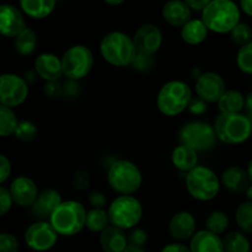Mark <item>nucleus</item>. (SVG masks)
<instances>
[{"label": "nucleus", "mask_w": 252, "mask_h": 252, "mask_svg": "<svg viewBox=\"0 0 252 252\" xmlns=\"http://www.w3.org/2000/svg\"><path fill=\"white\" fill-rule=\"evenodd\" d=\"M192 98V89L189 84L182 80H170L158 93L157 106L162 115L174 117L189 108Z\"/></svg>", "instance_id": "5"}, {"label": "nucleus", "mask_w": 252, "mask_h": 252, "mask_svg": "<svg viewBox=\"0 0 252 252\" xmlns=\"http://www.w3.org/2000/svg\"><path fill=\"white\" fill-rule=\"evenodd\" d=\"M189 110L192 115L201 116L207 111V103L198 97L192 98L191 102H189Z\"/></svg>", "instance_id": "44"}, {"label": "nucleus", "mask_w": 252, "mask_h": 252, "mask_svg": "<svg viewBox=\"0 0 252 252\" xmlns=\"http://www.w3.org/2000/svg\"><path fill=\"white\" fill-rule=\"evenodd\" d=\"M221 185L233 193H243L250 187L246 170L240 166H229L221 174Z\"/></svg>", "instance_id": "22"}, {"label": "nucleus", "mask_w": 252, "mask_h": 252, "mask_svg": "<svg viewBox=\"0 0 252 252\" xmlns=\"http://www.w3.org/2000/svg\"><path fill=\"white\" fill-rule=\"evenodd\" d=\"M100 53L110 65L125 68L132 65L137 51L132 37L122 31H112L101 39Z\"/></svg>", "instance_id": "2"}, {"label": "nucleus", "mask_w": 252, "mask_h": 252, "mask_svg": "<svg viewBox=\"0 0 252 252\" xmlns=\"http://www.w3.org/2000/svg\"><path fill=\"white\" fill-rule=\"evenodd\" d=\"M63 76L78 81L89 75L94 66V54L89 47L75 44L64 52L61 58Z\"/></svg>", "instance_id": "9"}, {"label": "nucleus", "mask_w": 252, "mask_h": 252, "mask_svg": "<svg viewBox=\"0 0 252 252\" xmlns=\"http://www.w3.org/2000/svg\"><path fill=\"white\" fill-rule=\"evenodd\" d=\"M58 236L48 220H38L26 229L25 243L31 250L46 252L54 248L58 241Z\"/></svg>", "instance_id": "12"}, {"label": "nucleus", "mask_w": 252, "mask_h": 252, "mask_svg": "<svg viewBox=\"0 0 252 252\" xmlns=\"http://www.w3.org/2000/svg\"><path fill=\"white\" fill-rule=\"evenodd\" d=\"M107 182L120 196H133L142 187L143 175L134 162L118 159L108 167Z\"/></svg>", "instance_id": "4"}, {"label": "nucleus", "mask_w": 252, "mask_h": 252, "mask_svg": "<svg viewBox=\"0 0 252 252\" xmlns=\"http://www.w3.org/2000/svg\"><path fill=\"white\" fill-rule=\"evenodd\" d=\"M17 122L19 121L14 111L0 105V137H9L14 134Z\"/></svg>", "instance_id": "33"}, {"label": "nucleus", "mask_w": 252, "mask_h": 252, "mask_svg": "<svg viewBox=\"0 0 252 252\" xmlns=\"http://www.w3.org/2000/svg\"><path fill=\"white\" fill-rule=\"evenodd\" d=\"M214 132L217 139L225 144H241L252 134V122L244 113L220 115L214 122Z\"/></svg>", "instance_id": "6"}, {"label": "nucleus", "mask_w": 252, "mask_h": 252, "mask_svg": "<svg viewBox=\"0 0 252 252\" xmlns=\"http://www.w3.org/2000/svg\"><path fill=\"white\" fill-rule=\"evenodd\" d=\"M106 4L108 5H113V6H117V5H122L123 4V0H106Z\"/></svg>", "instance_id": "52"}, {"label": "nucleus", "mask_w": 252, "mask_h": 252, "mask_svg": "<svg viewBox=\"0 0 252 252\" xmlns=\"http://www.w3.org/2000/svg\"><path fill=\"white\" fill-rule=\"evenodd\" d=\"M246 174H248L249 181H250V187H249L248 191H246V196L249 197V201H252V159L249 161Z\"/></svg>", "instance_id": "48"}, {"label": "nucleus", "mask_w": 252, "mask_h": 252, "mask_svg": "<svg viewBox=\"0 0 252 252\" xmlns=\"http://www.w3.org/2000/svg\"><path fill=\"white\" fill-rule=\"evenodd\" d=\"M89 203L95 209H105L107 198L101 191H93L89 193Z\"/></svg>", "instance_id": "42"}, {"label": "nucleus", "mask_w": 252, "mask_h": 252, "mask_svg": "<svg viewBox=\"0 0 252 252\" xmlns=\"http://www.w3.org/2000/svg\"><path fill=\"white\" fill-rule=\"evenodd\" d=\"M208 29L201 19H191L185 26L181 27V38L189 46H198L206 41L208 36Z\"/></svg>", "instance_id": "25"}, {"label": "nucleus", "mask_w": 252, "mask_h": 252, "mask_svg": "<svg viewBox=\"0 0 252 252\" xmlns=\"http://www.w3.org/2000/svg\"><path fill=\"white\" fill-rule=\"evenodd\" d=\"M162 17L170 26L181 29L192 19V10L186 1L171 0L162 6Z\"/></svg>", "instance_id": "20"}, {"label": "nucleus", "mask_w": 252, "mask_h": 252, "mask_svg": "<svg viewBox=\"0 0 252 252\" xmlns=\"http://www.w3.org/2000/svg\"><path fill=\"white\" fill-rule=\"evenodd\" d=\"M229 226V218L226 213L221 211H213L208 214L206 219V230L216 234V235H221L224 231H226Z\"/></svg>", "instance_id": "31"}, {"label": "nucleus", "mask_w": 252, "mask_h": 252, "mask_svg": "<svg viewBox=\"0 0 252 252\" xmlns=\"http://www.w3.org/2000/svg\"><path fill=\"white\" fill-rule=\"evenodd\" d=\"M229 34H230L231 41L240 47L252 42V30L248 24L239 22V24L231 30Z\"/></svg>", "instance_id": "35"}, {"label": "nucleus", "mask_w": 252, "mask_h": 252, "mask_svg": "<svg viewBox=\"0 0 252 252\" xmlns=\"http://www.w3.org/2000/svg\"><path fill=\"white\" fill-rule=\"evenodd\" d=\"M85 207L80 202L70 199L62 202L48 221L58 235L74 236L85 228Z\"/></svg>", "instance_id": "3"}, {"label": "nucleus", "mask_w": 252, "mask_h": 252, "mask_svg": "<svg viewBox=\"0 0 252 252\" xmlns=\"http://www.w3.org/2000/svg\"><path fill=\"white\" fill-rule=\"evenodd\" d=\"M29 96V84L26 79L12 73L0 75V105L5 107H17Z\"/></svg>", "instance_id": "11"}, {"label": "nucleus", "mask_w": 252, "mask_h": 252, "mask_svg": "<svg viewBox=\"0 0 252 252\" xmlns=\"http://www.w3.org/2000/svg\"><path fill=\"white\" fill-rule=\"evenodd\" d=\"M85 226L93 233H102L107 226H110V219L106 209L91 208L86 212Z\"/></svg>", "instance_id": "29"}, {"label": "nucleus", "mask_w": 252, "mask_h": 252, "mask_svg": "<svg viewBox=\"0 0 252 252\" xmlns=\"http://www.w3.org/2000/svg\"><path fill=\"white\" fill-rule=\"evenodd\" d=\"M12 204L14 202H12L9 189L0 186V217L5 216L11 209Z\"/></svg>", "instance_id": "41"}, {"label": "nucleus", "mask_w": 252, "mask_h": 252, "mask_svg": "<svg viewBox=\"0 0 252 252\" xmlns=\"http://www.w3.org/2000/svg\"><path fill=\"white\" fill-rule=\"evenodd\" d=\"M244 108H246V112H248L246 116L250 118L252 122V91L245 97V106H244Z\"/></svg>", "instance_id": "49"}, {"label": "nucleus", "mask_w": 252, "mask_h": 252, "mask_svg": "<svg viewBox=\"0 0 252 252\" xmlns=\"http://www.w3.org/2000/svg\"><path fill=\"white\" fill-rule=\"evenodd\" d=\"M189 251L191 252H224L223 240L220 236L208 230H199L189 239Z\"/></svg>", "instance_id": "21"}, {"label": "nucleus", "mask_w": 252, "mask_h": 252, "mask_svg": "<svg viewBox=\"0 0 252 252\" xmlns=\"http://www.w3.org/2000/svg\"><path fill=\"white\" fill-rule=\"evenodd\" d=\"M161 252H191L189 246H186L182 243H171L167 244L166 246L162 248Z\"/></svg>", "instance_id": "46"}, {"label": "nucleus", "mask_w": 252, "mask_h": 252, "mask_svg": "<svg viewBox=\"0 0 252 252\" xmlns=\"http://www.w3.org/2000/svg\"><path fill=\"white\" fill-rule=\"evenodd\" d=\"M123 252H145V250L143 248H138V246L128 245L127 248H126V250Z\"/></svg>", "instance_id": "51"}, {"label": "nucleus", "mask_w": 252, "mask_h": 252, "mask_svg": "<svg viewBox=\"0 0 252 252\" xmlns=\"http://www.w3.org/2000/svg\"><path fill=\"white\" fill-rule=\"evenodd\" d=\"M37 43H38V37L31 27H26L14 38L15 51L21 56H30L33 53L36 51Z\"/></svg>", "instance_id": "28"}, {"label": "nucleus", "mask_w": 252, "mask_h": 252, "mask_svg": "<svg viewBox=\"0 0 252 252\" xmlns=\"http://www.w3.org/2000/svg\"><path fill=\"white\" fill-rule=\"evenodd\" d=\"M209 0H187L186 4L191 10H197V11H202L204 7L208 5Z\"/></svg>", "instance_id": "47"}, {"label": "nucleus", "mask_w": 252, "mask_h": 252, "mask_svg": "<svg viewBox=\"0 0 252 252\" xmlns=\"http://www.w3.org/2000/svg\"><path fill=\"white\" fill-rule=\"evenodd\" d=\"M34 73L46 83H57L63 76L62 62L53 53H41L33 64Z\"/></svg>", "instance_id": "18"}, {"label": "nucleus", "mask_w": 252, "mask_h": 252, "mask_svg": "<svg viewBox=\"0 0 252 252\" xmlns=\"http://www.w3.org/2000/svg\"><path fill=\"white\" fill-rule=\"evenodd\" d=\"M185 182L189 196L199 202L212 201L218 196L220 189V180L216 172L202 165H197L187 172Z\"/></svg>", "instance_id": "7"}, {"label": "nucleus", "mask_w": 252, "mask_h": 252, "mask_svg": "<svg viewBox=\"0 0 252 252\" xmlns=\"http://www.w3.org/2000/svg\"><path fill=\"white\" fill-rule=\"evenodd\" d=\"M19 241L10 233H0V252H17Z\"/></svg>", "instance_id": "38"}, {"label": "nucleus", "mask_w": 252, "mask_h": 252, "mask_svg": "<svg viewBox=\"0 0 252 252\" xmlns=\"http://www.w3.org/2000/svg\"><path fill=\"white\" fill-rule=\"evenodd\" d=\"M100 245L105 252H123L128 246L127 235L116 226H107L100 234Z\"/></svg>", "instance_id": "23"}, {"label": "nucleus", "mask_w": 252, "mask_h": 252, "mask_svg": "<svg viewBox=\"0 0 252 252\" xmlns=\"http://www.w3.org/2000/svg\"><path fill=\"white\" fill-rule=\"evenodd\" d=\"M225 90L226 86L224 79L214 71H207L197 76L194 91L197 97L206 103L218 102Z\"/></svg>", "instance_id": "13"}, {"label": "nucleus", "mask_w": 252, "mask_h": 252, "mask_svg": "<svg viewBox=\"0 0 252 252\" xmlns=\"http://www.w3.org/2000/svg\"><path fill=\"white\" fill-rule=\"evenodd\" d=\"M218 108L223 115H234V113H241L245 106V97L243 94L234 89L225 90V93L219 98Z\"/></svg>", "instance_id": "27"}, {"label": "nucleus", "mask_w": 252, "mask_h": 252, "mask_svg": "<svg viewBox=\"0 0 252 252\" xmlns=\"http://www.w3.org/2000/svg\"><path fill=\"white\" fill-rule=\"evenodd\" d=\"M127 240H128V245L143 248L148 241V234L144 229L133 228L132 230H130L129 235L127 236Z\"/></svg>", "instance_id": "39"}, {"label": "nucleus", "mask_w": 252, "mask_h": 252, "mask_svg": "<svg viewBox=\"0 0 252 252\" xmlns=\"http://www.w3.org/2000/svg\"><path fill=\"white\" fill-rule=\"evenodd\" d=\"M91 177L90 172L85 169H79L76 170L75 174L73 177V186L74 189H78V191H86V189L90 187Z\"/></svg>", "instance_id": "37"}, {"label": "nucleus", "mask_w": 252, "mask_h": 252, "mask_svg": "<svg viewBox=\"0 0 252 252\" xmlns=\"http://www.w3.org/2000/svg\"><path fill=\"white\" fill-rule=\"evenodd\" d=\"M235 220L240 230L252 233V201H245L235 211Z\"/></svg>", "instance_id": "32"}, {"label": "nucleus", "mask_w": 252, "mask_h": 252, "mask_svg": "<svg viewBox=\"0 0 252 252\" xmlns=\"http://www.w3.org/2000/svg\"><path fill=\"white\" fill-rule=\"evenodd\" d=\"M180 144L191 148L194 152H208L217 142L214 128L204 121H192L180 130Z\"/></svg>", "instance_id": "10"}, {"label": "nucleus", "mask_w": 252, "mask_h": 252, "mask_svg": "<svg viewBox=\"0 0 252 252\" xmlns=\"http://www.w3.org/2000/svg\"><path fill=\"white\" fill-rule=\"evenodd\" d=\"M11 174V162L7 157L0 154V186L6 181Z\"/></svg>", "instance_id": "43"}, {"label": "nucleus", "mask_w": 252, "mask_h": 252, "mask_svg": "<svg viewBox=\"0 0 252 252\" xmlns=\"http://www.w3.org/2000/svg\"><path fill=\"white\" fill-rule=\"evenodd\" d=\"M110 225L121 230L137 228L143 217V207L134 196H118L111 202L107 209Z\"/></svg>", "instance_id": "8"}, {"label": "nucleus", "mask_w": 252, "mask_h": 252, "mask_svg": "<svg viewBox=\"0 0 252 252\" xmlns=\"http://www.w3.org/2000/svg\"><path fill=\"white\" fill-rule=\"evenodd\" d=\"M221 240L224 252H250V241L241 231H230Z\"/></svg>", "instance_id": "30"}, {"label": "nucleus", "mask_w": 252, "mask_h": 252, "mask_svg": "<svg viewBox=\"0 0 252 252\" xmlns=\"http://www.w3.org/2000/svg\"><path fill=\"white\" fill-rule=\"evenodd\" d=\"M44 94L48 97L57 98L63 94V88H62L58 81L57 83H47L46 86H44Z\"/></svg>", "instance_id": "45"}, {"label": "nucleus", "mask_w": 252, "mask_h": 252, "mask_svg": "<svg viewBox=\"0 0 252 252\" xmlns=\"http://www.w3.org/2000/svg\"><path fill=\"white\" fill-rule=\"evenodd\" d=\"M9 192L11 194L14 204L22 207V208L32 207L38 196L37 185L34 184L31 177L27 176H19L12 180L9 187Z\"/></svg>", "instance_id": "16"}, {"label": "nucleus", "mask_w": 252, "mask_h": 252, "mask_svg": "<svg viewBox=\"0 0 252 252\" xmlns=\"http://www.w3.org/2000/svg\"><path fill=\"white\" fill-rule=\"evenodd\" d=\"M154 65V58L149 56H144V54H135V58L133 61L132 65L135 70L138 71H147L150 70Z\"/></svg>", "instance_id": "40"}, {"label": "nucleus", "mask_w": 252, "mask_h": 252, "mask_svg": "<svg viewBox=\"0 0 252 252\" xmlns=\"http://www.w3.org/2000/svg\"><path fill=\"white\" fill-rule=\"evenodd\" d=\"M236 64L243 73L252 75V42L241 47L236 56Z\"/></svg>", "instance_id": "36"}, {"label": "nucleus", "mask_w": 252, "mask_h": 252, "mask_svg": "<svg viewBox=\"0 0 252 252\" xmlns=\"http://www.w3.org/2000/svg\"><path fill=\"white\" fill-rule=\"evenodd\" d=\"M26 20L19 7L11 4H0V34L15 38L26 29Z\"/></svg>", "instance_id": "15"}, {"label": "nucleus", "mask_w": 252, "mask_h": 252, "mask_svg": "<svg viewBox=\"0 0 252 252\" xmlns=\"http://www.w3.org/2000/svg\"><path fill=\"white\" fill-rule=\"evenodd\" d=\"M202 21L208 31L214 33H230L240 22V9L231 0H209L202 10Z\"/></svg>", "instance_id": "1"}, {"label": "nucleus", "mask_w": 252, "mask_h": 252, "mask_svg": "<svg viewBox=\"0 0 252 252\" xmlns=\"http://www.w3.org/2000/svg\"><path fill=\"white\" fill-rule=\"evenodd\" d=\"M171 162L177 170L189 172L198 165V153L184 144H180L172 150Z\"/></svg>", "instance_id": "24"}, {"label": "nucleus", "mask_w": 252, "mask_h": 252, "mask_svg": "<svg viewBox=\"0 0 252 252\" xmlns=\"http://www.w3.org/2000/svg\"><path fill=\"white\" fill-rule=\"evenodd\" d=\"M135 51L139 54L153 57L162 46V32L157 25L147 24L140 26L132 37Z\"/></svg>", "instance_id": "14"}, {"label": "nucleus", "mask_w": 252, "mask_h": 252, "mask_svg": "<svg viewBox=\"0 0 252 252\" xmlns=\"http://www.w3.org/2000/svg\"><path fill=\"white\" fill-rule=\"evenodd\" d=\"M63 202L61 193L54 189H44L38 192L36 201L32 204V214L38 217L41 220L51 218L57 207Z\"/></svg>", "instance_id": "19"}, {"label": "nucleus", "mask_w": 252, "mask_h": 252, "mask_svg": "<svg viewBox=\"0 0 252 252\" xmlns=\"http://www.w3.org/2000/svg\"><path fill=\"white\" fill-rule=\"evenodd\" d=\"M197 221L192 213L181 211L171 217L169 223V233L172 239L177 241H186L191 239L196 233Z\"/></svg>", "instance_id": "17"}, {"label": "nucleus", "mask_w": 252, "mask_h": 252, "mask_svg": "<svg viewBox=\"0 0 252 252\" xmlns=\"http://www.w3.org/2000/svg\"><path fill=\"white\" fill-rule=\"evenodd\" d=\"M19 5L22 14L32 19H44L53 12L56 1L54 0H21Z\"/></svg>", "instance_id": "26"}, {"label": "nucleus", "mask_w": 252, "mask_h": 252, "mask_svg": "<svg viewBox=\"0 0 252 252\" xmlns=\"http://www.w3.org/2000/svg\"><path fill=\"white\" fill-rule=\"evenodd\" d=\"M37 134H38L37 126L29 120L19 121L14 132L15 137L21 142H31L37 137Z\"/></svg>", "instance_id": "34"}, {"label": "nucleus", "mask_w": 252, "mask_h": 252, "mask_svg": "<svg viewBox=\"0 0 252 252\" xmlns=\"http://www.w3.org/2000/svg\"><path fill=\"white\" fill-rule=\"evenodd\" d=\"M240 9L249 16H252V0H243L240 1Z\"/></svg>", "instance_id": "50"}]
</instances>
